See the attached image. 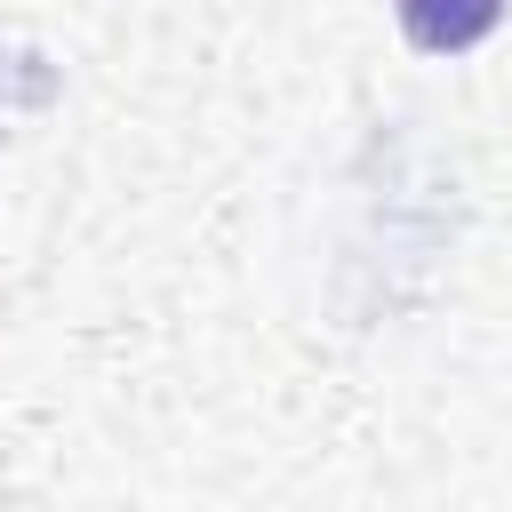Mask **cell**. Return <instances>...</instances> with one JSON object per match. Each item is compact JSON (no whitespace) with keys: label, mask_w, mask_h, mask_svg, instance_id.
Here are the masks:
<instances>
[{"label":"cell","mask_w":512,"mask_h":512,"mask_svg":"<svg viewBox=\"0 0 512 512\" xmlns=\"http://www.w3.org/2000/svg\"><path fill=\"white\" fill-rule=\"evenodd\" d=\"M504 8H512V0H392L408 48H424V56H464V48H480V40L504 24Z\"/></svg>","instance_id":"obj_1"}]
</instances>
